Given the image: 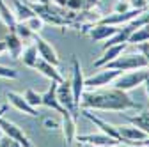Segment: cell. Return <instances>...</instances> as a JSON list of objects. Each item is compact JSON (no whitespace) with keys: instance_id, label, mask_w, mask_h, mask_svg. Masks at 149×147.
<instances>
[{"instance_id":"obj_1","label":"cell","mask_w":149,"mask_h":147,"mask_svg":"<svg viewBox=\"0 0 149 147\" xmlns=\"http://www.w3.org/2000/svg\"><path fill=\"white\" fill-rule=\"evenodd\" d=\"M105 110V112H126V110H142V105L133 101L128 92L119 89L103 90H84L80 99V110Z\"/></svg>"},{"instance_id":"obj_2","label":"cell","mask_w":149,"mask_h":147,"mask_svg":"<svg viewBox=\"0 0 149 147\" xmlns=\"http://www.w3.org/2000/svg\"><path fill=\"white\" fill-rule=\"evenodd\" d=\"M147 78H149V67H144V69H137V71H130L126 75L121 73V75L112 82V85H114V89L130 92L132 89H137L139 85H142Z\"/></svg>"},{"instance_id":"obj_3","label":"cell","mask_w":149,"mask_h":147,"mask_svg":"<svg viewBox=\"0 0 149 147\" xmlns=\"http://www.w3.org/2000/svg\"><path fill=\"white\" fill-rule=\"evenodd\" d=\"M147 67V62L142 55L139 53H130V55H119L117 59H114L112 62L105 64L103 69H116V71H133V69H144Z\"/></svg>"},{"instance_id":"obj_4","label":"cell","mask_w":149,"mask_h":147,"mask_svg":"<svg viewBox=\"0 0 149 147\" xmlns=\"http://www.w3.org/2000/svg\"><path fill=\"white\" fill-rule=\"evenodd\" d=\"M71 71H73V76L69 80V85H71V92H73V99H74V105L78 106L80 110V99H82V94L85 90V78H84V73H82V67H80V62L77 57H73L71 60Z\"/></svg>"},{"instance_id":"obj_5","label":"cell","mask_w":149,"mask_h":147,"mask_svg":"<svg viewBox=\"0 0 149 147\" xmlns=\"http://www.w3.org/2000/svg\"><path fill=\"white\" fill-rule=\"evenodd\" d=\"M0 130H2L4 137L14 140V142H18V144H22V147H34V144L29 140V137L23 133L22 128L16 126V124L11 122V121H7V119H4V117L0 119Z\"/></svg>"},{"instance_id":"obj_6","label":"cell","mask_w":149,"mask_h":147,"mask_svg":"<svg viewBox=\"0 0 149 147\" xmlns=\"http://www.w3.org/2000/svg\"><path fill=\"white\" fill-rule=\"evenodd\" d=\"M32 41H34V44H36V48H37V55H39V59L50 62V64L55 66V67L61 64V59H59L57 51H55V48H53L48 41H45L39 34H34V39H32Z\"/></svg>"},{"instance_id":"obj_7","label":"cell","mask_w":149,"mask_h":147,"mask_svg":"<svg viewBox=\"0 0 149 147\" xmlns=\"http://www.w3.org/2000/svg\"><path fill=\"white\" fill-rule=\"evenodd\" d=\"M77 142H82L84 145H92V147H116L119 145L121 142L110 138L108 135L105 133H87V135H77L74 137Z\"/></svg>"},{"instance_id":"obj_8","label":"cell","mask_w":149,"mask_h":147,"mask_svg":"<svg viewBox=\"0 0 149 147\" xmlns=\"http://www.w3.org/2000/svg\"><path fill=\"white\" fill-rule=\"evenodd\" d=\"M82 114H84L92 124H94L96 128H100V131H101V133H105V135H108L110 138H114V140H117V142L123 144L121 135H119V131H117V126H114V124H110V122L103 121V119L98 117L96 114H92V110H84V108H82Z\"/></svg>"},{"instance_id":"obj_9","label":"cell","mask_w":149,"mask_h":147,"mask_svg":"<svg viewBox=\"0 0 149 147\" xmlns=\"http://www.w3.org/2000/svg\"><path fill=\"white\" fill-rule=\"evenodd\" d=\"M57 99H59V103H61V106L62 108H66L68 112H71L73 115H77L80 110H78V106L74 105V99H73V92H71V85H69V82H61L59 85H57Z\"/></svg>"},{"instance_id":"obj_10","label":"cell","mask_w":149,"mask_h":147,"mask_svg":"<svg viewBox=\"0 0 149 147\" xmlns=\"http://www.w3.org/2000/svg\"><path fill=\"white\" fill-rule=\"evenodd\" d=\"M121 75V71H116V69H103L96 75H92L89 78H85V85L91 87V89H100V87H105L108 83H112L117 76Z\"/></svg>"},{"instance_id":"obj_11","label":"cell","mask_w":149,"mask_h":147,"mask_svg":"<svg viewBox=\"0 0 149 147\" xmlns=\"http://www.w3.org/2000/svg\"><path fill=\"white\" fill-rule=\"evenodd\" d=\"M119 27H112V25H101V23H94V25H84L82 32L89 34L91 39L94 41H107L112 35L117 32Z\"/></svg>"},{"instance_id":"obj_12","label":"cell","mask_w":149,"mask_h":147,"mask_svg":"<svg viewBox=\"0 0 149 147\" xmlns=\"http://www.w3.org/2000/svg\"><path fill=\"white\" fill-rule=\"evenodd\" d=\"M6 98H7V103L13 105L18 112H23V114H27V115H30V117H37V115H39L37 108H32V106L27 103V99L23 98V94L14 92V90H7V92H6Z\"/></svg>"},{"instance_id":"obj_13","label":"cell","mask_w":149,"mask_h":147,"mask_svg":"<svg viewBox=\"0 0 149 147\" xmlns=\"http://www.w3.org/2000/svg\"><path fill=\"white\" fill-rule=\"evenodd\" d=\"M57 85H59L57 82H50V87L46 89V92L41 94V103H43V106L52 108L53 112L62 114L66 108H62L61 103H59V99H57Z\"/></svg>"},{"instance_id":"obj_14","label":"cell","mask_w":149,"mask_h":147,"mask_svg":"<svg viewBox=\"0 0 149 147\" xmlns=\"http://www.w3.org/2000/svg\"><path fill=\"white\" fill-rule=\"evenodd\" d=\"M62 121H61V128H62V133H64V140L68 144L74 142V137H77V124H74V115L68 110L61 114Z\"/></svg>"},{"instance_id":"obj_15","label":"cell","mask_w":149,"mask_h":147,"mask_svg":"<svg viewBox=\"0 0 149 147\" xmlns=\"http://www.w3.org/2000/svg\"><path fill=\"white\" fill-rule=\"evenodd\" d=\"M34 69H36V71H39L41 75H43V76H46L50 82H57V83L64 82V78H62L61 73L57 71V67L52 66V64H50V62H46V60H43V59H37V62H36Z\"/></svg>"},{"instance_id":"obj_16","label":"cell","mask_w":149,"mask_h":147,"mask_svg":"<svg viewBox=\"0 0 149 147\" xmlns=\"http://www.w3.org/2000/svg\"><path fill=\"white\" fill-rule=\"evenodd\" d=\"M126 46H128V43H121V44H116V46H110V48H107V50H103V55L98 59V60H94V67H103L105 64H108V62H112L114 59H117L119 55H123V51L126 50Z\"/></svg>"},{"instance_id":"obj_17","label":"cell","mask_w":149,"mask_h":147,"mask_svg":"<svg viewBox=\"0 0 149 147\" xmlns=\"http://www.w3.org/2000/svg\"><path fill=\"white\" fill-rule=\"evenodd\" d=\"M4 43H6V51H9V55L13 59H20V55L23 51V41L18 37L14 32H9L6 37H4Z\"/></svg>"},{"instance_id":"obj_18","label":"cell","mask_w":149,"mask_h":147,"mask_svg":"<svg viewBox=\"0 0 149 147\" xmlns=\"http://www.w3.org/2000/svg\"><path fill=\"white\" fill-rule=\"evenodd\" d=\"M124 119H126L130 124L140 128V130L149 137V112H147V110L142 108L140 114H137V115H124Z\"/></svg>"},{"instance_id":"obj_19","label":"cell","mask_w":149,"mask_h":147,"mask_svg":"<svg viewBox=\"0 0 149 147\" xmlns=\"http://www.w3.org/2000/svg\"><path fill=\"white\" fill-rule=\"evenodd\" d=\"M0 21H2L7 28H9V32H14V27H16V16H14V12L9 9V6L4 2V0H0Z\"/></svg>"},{"instance_id":"obj_20","label":"cell","mask_w":149,"mask_h":147,"mask_svg":"<svg viewBox=\"0 0 149 147\" xmlns=\"http://www.w3.org/2000/svg\"><path fill=\"white\" fill-rule=\"evenodd\" d=\"M14 16H16V21H27L29 18H32L36 14H34V11L30 9V6L27 2L14 0Z\"/></svg>"},{"instance_id":"obj_21","label":"cell","mask_w":149,"mask_h":147,"mask_svg":"<svg viewBox=\"0 0 149 147\" xmlns=\"http://www.w3.org/2000/svg\"><path fill=\"white\" fill-rule=\"evenodd\" d=\"M20 59H22V62H23L27 67H32V69H34L37 59H39V55H37V48H36L34 43H32L30 46L23 48V51H22V55H20Z\"/></svg>"},{"instance_id":"obj_22","label":"cell","mask_w":149,"mask_h":147,"mask_svg":"<svg viewBox=\"0 0 149 147\" xmlns=\"http://www.w3.org/2000/svg\"><path fill=\"white\" fill-rule=\"evenodd\" d=\"M146 41H149V27L137 28L128 39V43H132V44H140V43H146Z\"/></svg>"},{"instance_id":"obj_23","label":"cell","mask_w":149,"mask_h":147,"mask_svg":"<svg viewBox=\"0 0 149 147\" xmlns=\"http://www.w3.org/2000/svg\"><path fill=\"white\" fill-rule=\"evenodd\" d=\"M14 34H16V35H18V37H20L23 43H25V41H32V39H34V32H32V30H30L23 21H18V23H16V27H14Z\"/></svg>"},{"instance_id":"obj_24","label":"cell","mask_w":149,"mask_h":147,"mask_svg":"<svg viewBox=\"0 0 149 147\" xmlns=\"http://www.w3.org/2000/svg\"><path fill=\"white\" fill-rule=\"evenodd\" d=\"M128 25L132 27L133 30H137V28H140V27H149V7L144 9L137 18H133L132 21H128Z\"/></svg>"},{"instance_id":"obj_25","label":"cell","mask_w":149,"mask_h":147,"mask_svg":"<svg viewBox=\"0 0 149 147\" xmlns=\"http://www.w3.org/2000/svg\"><path fill=\"white\" fill-rule=\"evenodd\" d=\"M23 98L27 99V103L32 106V108H37V106H41L43 103H41V94L39 92H36L34 89H27L25 90V94H23Z\"/></svg>"},{"instance_id":"obj_26","label":"cell","mask_w":149,"mask_h":147,"mask_svg":"<svg viewBox=\"0 0 149 147\" xmlns=\"http://www.w3.org/2000/svg\"><path fill=\"white\" fill-rule=\"evenodd\" d=\"M23 23H25V25H27L34 34H39V30L45 27V21L41 20L39 16H32V18H29V20H27V21H23Z\"/></svg>"},{"instance_id":"obj_27","label":"cell","mask_w":149,"mask_h":147,"mask_svg":"<svg viewBox=\"0 0 149 147\" xmlns=\"http://www.w3.org/2000/svg\"><path fill=\"white\" fill-rule=\"evenodd\" d=\"M85 7V0H66L64 4V9H69V11H84Z\"/></svg>"},{"instance_id":"obj_28","label":"cell","mask_w":149,"mask_h":147,"mask_svg":"<svg viewBox=\"0 0 149 147\" xmlns=\"http://www.w3.org/2000/svg\"><path fill=\"white\" fill-rule=\"evenodd\" d=\"M0 78H6V80H16L18 78V73L11 67L6 66H0Z\"/></svg>"},{"instance_id":"obj_29","label":"cell","mask_w":149,"mask_h":147,"mask_svg":"<svg viewBox=\"0 0 149 147\" xmlns=\"http://www.w3.org/2000/svg\"><path fill=\"white\" fill-rule=\"evenodd\" d=\"M137 50L140 51V55H142V57L146 59V62H147V67H149V41L137 44Z\"/></svg>"},{"instance_id":"obj_30","label":"cell","mask_w":149,"mask_h":147,"mask_svg":"<svg viewBox=\"0 0 149 147\" xmlns=\"http://www.w3.org/2000/svg\"><path fill=\"white\" fill-rule=\"evenodd\" d=\"M43 126L46 128V130H59L61 128V122L59 121H55V119H52V117H46V119H43Z\"/></svg>"},{"instance_id":"obj_31","label":"cell","mask_w":149,"mask_h":147,"mask_svg":"<svg viewBox=\"0 0 149 147\" xmlns=\"http://www.w3.org/2000/svg\"><path fill=\"white\" fill-rule=\"evenodd\" d=\"M132 9H147V0H128Z\"/></svg>"},{"instance_id":"obj_32","label":"cell","mask_w":149,"mask_h":147,"mask_svg":"<svg viewBox=\"0 0 149 147\" xmlns=\"http://www.w3.org/2000/svg\"><path fill=\"white\" fill-rule=\"evenodd\" d=\"M130 9H132V7H130L128 0H121V2H117V4H116L114 12H126V11H130Z\"/></svg>"},{"instance_id":"obj_33","label":"cell","mask_w":149,"mask_h":147,"mask_svg":"<svg viewBox=\"0 0 149 147\" xmlns=\"http://www.w3.org/2000/svg\"><path fill=\"white\" fill-rule=\"evenodd\" d=\"M4 51H6V43H4V39H2V41H0V55H2Z\"/></svg>"},{"instance_id":"obj_34","label":"cell","mask_w":149,"mask_h":147,"mask_svg":"<svg viewBox=\"0 0 149 147\" xmlns=\"http://www.w3.org/2000/svg\"><path fill=\"white\" fill-rule=\"evenodd\" d=\"M7 112V106H2V108H0V119H2L4 117V114Z\"/></svg>"},{"instance_id":"obj_35","label":"cell","mask_w":149,"mask_h":147,"mask_svg":"<svg viewBox=\"0 0 149 147\" xmlns=\"http://www.w3.org/2000/svg\"><path fill=\"white\" fill-rule=\"evenodd\" d=\"M9 147H22V144H18V142H14V140H11V144H9Z\"/></svg>"},{"instance_id":"obj_36","label":"cell","mask_w":149,"mask_h":147,"mask_svg":"<svg viewBox=\"0 0 149 147\" xmlns=\"http://www.w3.org/2000/svg\"><path fill=\"white\" fill-rule=\"evenodd\" d=\"M144 87H146V92H147V96H149V78L144 82Z\"/></svg>"},{"instance_id":"obj_37","label":"cell","mask_w":149,"mask_h":147,"mask_svg":"<svg viewBox=\"0 0 149 147\" xmlns=\"http://www.w3.org/2000/svg\"><path fill=\"white\" fill-rule=\"evenodd\" d=\"M85 147H92V145H85Z\"/></svg>"},{"instance_id":"obj_38","label":"cell","mask_w":149,"mask_h":147,"mask_svg":"<svg viewBox=\"0 0 149 147\" xmlns=\"http://www.w3.org/2000/svg\"><path fill=\"white\" fill-rule=\"evenodd\" d=\"M144 147H149V145H144Z\"/></svg>"}]
</instances>
